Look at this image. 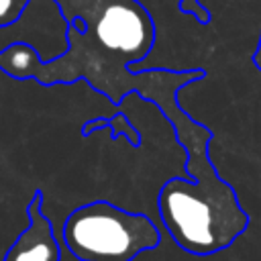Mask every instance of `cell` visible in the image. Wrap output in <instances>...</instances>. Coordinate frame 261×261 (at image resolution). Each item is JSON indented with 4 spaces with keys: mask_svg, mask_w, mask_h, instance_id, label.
<instances>
[{
    "mask_svg": "<svg viewBox=\"0 0 261 261\" xmlns=\"http://www.w3.org/2000/svg\"><path fill=\"white\" fill-rule=\"evenodd\" d=\"M173 135L186 149L190 179L171 177L161 186L157 194L161 222L181 251L198 257L220 253L249 228L251 216L208 157L212 130L190 118L173 128Z\"/></svg>",
    "mask_w": 261,
    "mask_h": 261,
    "instance_id": "6da1fadb",
    "label": "cell"
},
{
    "mask_svg": "<svg viewBox=\"0 0 261 261\" xmlns=\"http://www.w3.org/2000/svg\"><path fill=\"white\" fill-rule=\"evenodd\" d=\"M63 241L80 261H133L157 249L161 234L149 216L108 200H94L65 218Z\"/></svg>",
    "mask_w": 261,
    "mask_h": 261,
    "instance_id": "7a4b0ae2",
    "label": "cell"
},
{
    "mask_svg": "<svg viewBox=\"0 0 261 261\" xmlns=\"http://www.w3.org/2000/svg\"><path fill=\"white\" fill-rule=\"evenodd\" d=\"M96 39L100 45L118 55V59L128 65L141 61L153 47L155 27L147 10L130 0L128 4L116 2L104 8L96 20Z\"/></svg>",
    "mask_w": 261,
    "mask_h": 261,
    "instance_id": "3957f363",
    "label": "cell"
},
{
    "mask_svg": "<svg viewBox=\"0 0 261 261\" xmlns=\"http://www.w3.org/2000/svg\"><path fill=\"white\" fill-rule=\"evenodd\" d=\"M43 192L37 190L27 206L29 226L14 239L2 261H61V249L51 220L43 214Z\"/></svg>",
    "mask_w": 261,
    "mask_h": 261,
    "instance_id": "277c9868",
    "label": "cell"
},
{
    "mask_svg": "<svg viewBox=\"0 0 261 261\" xmlns=\"http://www.w3.org/2000/svg\"><path fill=\"white\" fill-rule=\"evenodd\" d=\"M102 128H106L112 139L124 137L130 143V147H135V149L141 145V133L137 130V126L122 112H118L114 116H102V118H92V120L84 122L82 137H90L94 130H102Z\"/></svg>",
    "mask_w": 261,
    "mask_h": 261,
    "instance_id": "5b68a950",
    "label": "cell"
},
{
    "mask_svg": "<svg viewBox=\"0 0 261 261\" xmlns=\"http://www.w3.org/2000/svg\"><path fill=\"white\" fill-rule=\"evenodd\" d=\"M31 2L33 0H0V29L16 24Z\"/></svg>",
    "mask_w": 261,
    "mask_h": 261,
    "instance_id": "8992f818",
    "label": "cell"
},
{
    "mask_svg": "<svg viewBox=\"0 0 261 261\" xmlns=\"http://www.w3.org/2000/svg\"><path fill=\"white\" fill-rule=\"evenodd\" d=\"M179 10L194 14L202 24H208L210 22V12H208V8L200 0H179Z\"/></svg>",
    "mask_w": 261,
    "mask_h": 261,
    "instance_id": "52a82bcc",
    "label": "cell"
},
{
    "mask_svg": "<svg viewBox=\"0 0 261 261\" xmlns=\"http://www.w3.org/2000/svg\"><path fill=\"white\" fill-rule=\"evenodd\" d=\"M253 63H255L257 69H261V41H259V47H257V51L253 55Z\"/></svg>",
    "mask_w": 261,
    "mask_h": 261,
    "instance_id": "ba28073f",
    "label": "cell"
}]
</instances>
